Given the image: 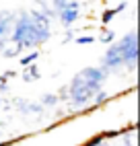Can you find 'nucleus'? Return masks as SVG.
<instances>
[{"mask_svg": "<svg viewBox=\"0 0 140 146\" xmlns=\"http://www.w3.org/2000/svg\"><path fill=\"white\" fill-rule=\"evenodd\" d=\"M13 76V72H6L4 76H0V91H6V78Z\"/></svg>", "mask_w": 140, "mask_h": 146, "instance_id": "nucleus-12", "label": "nucleus"}, {"mask_svg": "<svg viewBox=\"0 0 140 146\" xmlns=\"http://www.w3.org/2000/svg\"><path fill=\"white\" fill-rule=\"evenodd\" d=\"M119 47V54H122V62L124 64H130V66H136V60H138V43H136V31H132L128 37H124L122 41L117 43Z\"/></svg>", "mask_w": 140, "mask_h": 146, "instance_id": "nucleus-3", "label": "nucleus"}, {"mask_svg": "<svg viewBox=\"0 0 140 146\" xmlns=\"http://www.w3.org/2000/svg\"><path fill=\"white\" fill-rule=\"evenodd\" d=\"M37 76H39V70H37V66H29L27 68V70H25V74H23V80L25 82H31V80H35L37 78Z\"/></svg>", "mask_w": 140, "mask_h": 146, "instance_id": "nucleus-7", "label": "nucleus"}, {"mask_svg": "<svg viewBox=\"0 0 140 146\" xmlns=\"http://www.w3.org/2000/svg\"><path fill=\"white\" fill-rule=\"evenodd\" d=\"M124 6H126V4H119V6L115 8V11H107V13L103 15V23H109V21H111V19H113V15H115V13H119V11H122Z\"/></svg>", "mask_w": 140, "mask_h": 146, "instance_id": "nucleus-8", "label": "nucleus"}, {"mask_svg": "<svg viewBox=\"0 0 140 146\" xmlns=\"http://www.w3.org/2000/svg\"><path fill=\"white\" fill-rule=\"evenodd\" d=\"M49 37V21L43 13L33 11V13H23L19 17L13 31V41L21 47H35L39 43L47 41Z\"/></svg>", "mask_w": 140, "mask_h": 146, "instance_id": "nucleus-1", "label": "nucleus"}, {"mask_svg": "<svg viewBox=\"0 0 140 146\" xmlns=\"http://www.w3.org/2000/svg\"><path fill=\"white\" fill-rule=\"evenodd\" d=\"M56 11L60 15V21H62L64 25H72L76 19H78V4L76 2H54Z\"/></svg>", "mask_w": 140, "mask_h": 146, "instance_id": "nucleus-4", "label": "nucleus"}, {"mask_svg": "<svg viewBox=\"0 0 140 146\" xmlns=\"http://www.w3.org/2000/svg\"><path fill=\"white\" fill-rule=\"evenodd\" d=\"M105 80V72L101 68H85L78 72L70 82V99L76 107L89 103L93 97L101 91V84Z\"/></svg>", "mask_w": 140, "mask_h": 146, "instance_id": "nucleus-2", "label": "nucleus"}, {"mask_svg": "<svg viewBox=\"0 0 140 146\" xmlns=\"http://www.w3.org/2000/svg\"><path fill=\"white\" fill-rule=\"evenodd\" d=\"M17 105L21 107V113H29V115H41L43 113V107L41 105H35V103H25V101L19 99Z\"/></svg>", "mask_w": 140, "mask_h": 146, "instance_id": "nucleus-5", "label": "nucleus"}, {"mask_svg": "<svg viewBox=\"0 0 140 146\" xmlns=\"http://www.w3.org/2000/svg\"><path fill=\"white\" fill-rule=\"evenodd\" d=\"M76 43H93V37H76Z\"/></svg>", "mask_w": 140, "mask_h": 146, "instance_id": "nucleus-13", "label": "nucleus"}, {"mask_svg": "<svg viewBox=\"0 0 140 146\" xmlns=\"http://www.w3.org/2000/svg\"><path fill=\"white\" fill-rule=\"evenodd\" d=\"M19 52H21V47H19V45L15 43L13 47H8V50H4V56H6V58H11V56H17Z\"/></svg>", "mask_w": 140, "mask_h": 146, "instance_id": "nucleus-11", "label": "nucleus"}, {"mask_svg": "<svg viewBox=\"0 0 140 146\" xmlns=\"http://www.w3.org/2000/svg\"><path fill=\"white\" fill-rule=\"evenodd\" d=\"M33 60H37V52H33V54H29L27 58H23L21 64H23V66H31V64H33Z\"/></svg>", "mask_w": 140, "mask_h": 146, "instance_id": "nucleus-10", "label": "nucleus"}, {"mask_svg": "<svg viewBox=\"0 0 140 146\" xmlns=\"http://www.w3.org/2000/svg\"><path fill=\"white\" fill-rule=\"evenodd\" d=\"M11 21H13V15H11V13H2V15H0V37L8 31Z\"/></svg>", "mask_w": 140, "mask_h": 146, "instance_id": "nucleus-6", "label": "nucleus"}, {"mask_svg": "<svg viewBox=\"0 0 140 146\" xmlns=\"http://www.w3.org/2000/svg\"><path fill=\"white\" fill-rule=\"evenodd\" d=\"M101 39H103V41H111V39H113V33H111V31H109V33H103Z\"/></svg>", "mask_w": 140, "mask_h": 146, "instance_id": "nucleus-15", "label": "nucleus"}, {"mask_svg": "<svg viewBox=\"0 0 140 146\" xmlns=\"http://www.w3.org/2000/svg\"><path fill=\"white\" fill-rule=\"evenodd\" d=\"M56 101H58L56 95H45V97H41V107L43 105H56Z\"/></svg>", "mask_w": 140, "mask_h": 146, "instance_id": "nucleus-9", "label": "nucleus"}, {"mask_svg": "<svg viewBox=\"0 0 140 146\" xmlns=\"http://www.w3.org/2000/svg\"><path fill=\"white\" fill-rule=\"evenodd\" d=\"M105 97H107V95H105L103 91H99V93H97V97H95V101H97V103H101V101H105Z\"/></svg>", "mask_w": 140, "mask_h": 146, "instance_id": "nucleus-14", "label": "nucleus"}]
</instances>
